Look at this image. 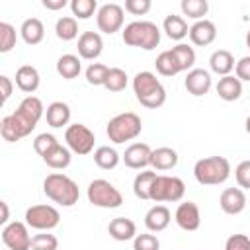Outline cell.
<instances>
[{
  "label": "cell",
  "instance_id": "21",
  "mask_svg": "<svg viewBox=\"0 0 250 250\" xmlns=\"http://www.w3.org/2000/svg\"><path fill=\"white\" fill-rule=\"evenodd\" d=\"M39 82H41V76L37 72L35 66L31 64H21L18 70H16V86L25 92V94H33L37 88H39Z\"/></svg>",
  "mask_w": 250,
  "mask_h": 250
},
{
  "label": "cell",
  "instance_id": "4",
  "mask_svg": "<svg viewBox=\"0 0 250 250\" xmlns=\"http://www.w3.org/2000/svg\"><path fill=\"white\" fill-rule=\"evenodd\" d=\"M123 43L129 47H139L143 51H152L160 43V29L156 23L146 21V20H137L125 25L121 31Z\"/></svg>",
  "mask_w": 250,
  "mask_h": 250
},
{
  "label": "cell",
  "instance_id": "48",
  "mask_svg": "<svg viewBox=\"0 0 250 250\" xmlns=\"http://www.w3.org/2000/svg\"><path fill=\"white\" fill-rule=\"evenodd\" d=\"M66 4H68L66 0H43V6L47 10H62Z\"/></svg>",
  "mask_w": 250,
  "mask_h": 250
},
{
  "label": "cell",
  "instance_id": "23",
  "mask_svg": "<svg viewBox=\"0 0 250 250\" xmlns=\"http://www.w3.org/2000/svg\"><path fill=\"white\" fill-rule=\"evenodd\" d=\"M20 35L27 45H39L45 37V25L39 18H27L20 27Z\"/></svg>",
  "mask_w": 250,
  "mask_h": 250
},
{
  "label": "cell",
  "instance_id": "16",
  "mask_svg": "<svg viewBox=\"0 0 250 250\" xmlns=\"http://www.w3.org/2000/svg\"><path fill=\"white\" fill-rule=\"evenodd\" d=\"M184 86H186V90L191 96H197L199 98V96H205L211 90L213 80H211L209 70H205V68H191L188 72L186 80H184Z\"/></svg>",
  "mask_w": 250,
  "mask_h": 250
},
{
  "label": "cell",
  "instance_id": "13",
  "mask_svg": "<svg viewBox=\"0 0 250 250\" xmlns=\"http://www.w3.org/2000/svg\"><path fill=\"white\" fill-rule=\"evenodd\" d=\"M150 156H152V148L146 143H133L125 148L121 158L125 166L133 170H145L146 166H150Z\"/></svg>",
  "mask_w": 250,
  "mask_h": 250
},
{
  "label": "cell",
  "instance_id": "32",
  "mask_svg": "<svg viewBox=\"0 0 250 250\" xmlns=\"http://www.w3.org/2000/svg\"><path fill=\"white\" fill-rule=\"evenodd\" d=\"M119 160H121V156L113 146L104 145V146H98L94 150V162L102 170H113L119 164Z\"/></svg>",
  "mask_w": 250,
  "mask_h": 250
},
{
  "label": "cell",
  "instance_id": "10",
  "mask_svg": "<svg viewBox=\"0 0 250 250\" xmlns=\"http://www.w3.org/2000/svg\"><path fill=\"white\" fill-rule=\"evenodd\" d=\"M64 141H66V146L70 148V152L84 156L94 150L96 137L84 123H72L64 131Z\"/></svg>",
  "mask_w": 250,
  "mask_h": 250
},
{
  "label": "cell",
  "instance_id": "46",
  "mask_svg": "<svg viewBox=\"0 0 250 250\" xmlns=\"http://www.w3.org/2000/svg\"><path fill=\"white\" fill-rule=\"evenodd\" d=\"M234 72H236V78H238L240 82H242V80L250 82V57H242V59L236 62Z\"/></svg>",
  "mask_w": 250,
  "mask_h": 250
},
{
  "label": "cell",
  "instance_id": "5",
  "mask_svg": "<svg viewBox=\"0 0 250 250\" xmlns=\"http://www.w3.org/2000/svg\"><path fill=\"white\" fill-rule=\"evenodd\" d=\"M193 176L201 186H219L230 176V162L225 156L199 158L193 164Z\"/></svg>",
  "mask_w": 250,
  "mask_h": 250
},
{
  "label": "cell",
  "instance_id": "25",
  "mask_svg": "<svg viewBox=\"0 0 250 250\" xmlns=\"http://www.w3.org/2000/svg\"><path fill=\"white\" fill-rule=\"evenodd\" d=\"M45 117H47V123L51 127H55V129L64 127L70 121V105L66 102H53L47 105Z\"/></svg>",
  "mask_w": 250,
  "mask_h": 250
},
{
  "label": "cell",
  "instance_id": "7",
  "mask_svg": "<svg viewBox=\"0 0 250 250\" xmlns=\"http://www.w3.org/2000/svg\"><path fill=\"white\" fill-rule=\"evenodd\" d=\"M86 195L94 207H102V209H115V207H121V203H123L121 191L111 182L102 180V178L90 182Z\"/></svg>",
  "mask_w": 250,
  "mask_h": 250
},
{
  "label": "cell",
  "instance_id": "41",
  "mask_svg": "<svg viewBox=\"0 0 250 250\" xmlns=\"http://www.w3.org/2000/svg\"><path fill=\"white\" fill-rule=\"evenodd\" d=\"M57 248H59V240L55 234L39 232V234H33L31 238V250H57Z\"/></svg>",
  "mask_w": 250,
  "mask_h": 250
},
{
  "label": "cell",
  "instance_id": "27",
  "mask_svg": "<svg viewBox=\"0 0 250 250\" xmlns=\"http://www.w3.org/2000/svg\"><path fill=\"white\" fill-rule=\"evenodd\" d=\"M156 176L158 174L154 170H143V172H139L135 176V180H133V193L139 199H143V201L150 199V189H152V184H154Z\"/></svg>",
  "mask_w": 250,
  "mask_h": 250
},
{
  "label": "cell",
  "instance_id": "44",
  "mask_svg": "<svg viewBox=\"0 0 250 250\" xmlns=\"http://www.w3.org/2000/svg\"><path fill=\"white\" fill-rule=\"evenodd\" d=\"M225 250H250V236L246 234H230L225 242Z\"/></svg>",
  "mask_w": 250,
  "mask_h": 250
},
{
  "label": "cell",
  "instance_id": "43",
  "mask_svg": "<svg viewBox=\"0 0 250 250\" xmlns=\"http://www.w3.org/2000/svg\"><path fill=\"white\" fill-rule=\"evenodd\" d=\"M234 178L238 188L242 189H250V160H242L236 168H234Z\"/></svg>",
  "mask_w": 250,
  "mask_h": 250
},
{
  "label": "cell",
  "instance_id": "31",
  "mask_svg": "<svg viewBox=\"0 0 250 250\" xmlns=\"http://www.w3.org/2000/svg\"><path fill=\"white\" fill-rule=\"evenodd\" d=\"M170 53H172L180 72H184V70L189 72L193 68V64H195V51H193V47H189L186 43H178L176 47L170 49Z\"/></svg>",
  "mask_w": 250,
  "mask_h": 250
},
{
  "label": "cell",
  "instance_id": "50",
  "mask_svg": "<svg viewBox=\"0 0 250 250\" xmlns=\"http://www.w3.org/2000/svg\"><path fill=\"white\" fill-rule=\"evenodd\" d=\"M246 133H248V135H250V115H248V117H246Z\"/></svg>",
  "mask_w": 250,
  "mask_h": 250
},
{
  "label": "cell",
  "instance_id": "20",
  "mask_svg": "<svg viewBox=\"0 0 250 250\" xmlns=\"http://www.w3.org/2000/svg\"><path fill=\"white\" fill-rule=\"evenodd\" d=\"M107 232L113 240H119V242L133 240L137 236V225L127 217H115V219L109 221Z\"/></svg>",
  "mask_w": 250,
  "mask_h": 250
},
{
  "label": "cell",
  "instance_id": "22",
  "mask_svg": "<svg viewBox=\"0 0 250 250\" xmlns=\"http://www.w3.org/2000/svg\"><path fill=\"white\" fill-rule=\"evenodd\" d=\"M234 66H236L234 57H232V53L227 51V49H217V51H213V55L209 57V68H211L215 74H219V76H229Z\"/></svg>",
  "mask_w": 250,
  "mask_h": 250
},
{
  "label": "cell",
  "instance_id": "47",
  "mask_svg": "<svg viewBox=\"0 0 250 250\" xmlns=\"http://www.w3.org/2000/svg\"><path fill=\"white\" fill-rule=\"evenodd\" d=\"M12 90H14V84H12V80L6 76V74H2L0 76V94H2V105L8 102V98L12 96Z\"/></svg>",
  "mask_w": 250,
  "mask_h": 250
},
{
  "label": "cell",
  "instance_id": "14",
  "mask_svg": "<svg viewBox=\"0 0 250 250\" xmlns=\"http://www.w3.org/2000/svg\"><path fill=\"white\" fill-rule=\"evenodd\" d=\"M174 221L176 225L182 229V230H197L199 225H201V213H199V207L193 203V201H184L178 205L176 213H174Z\"/></svg>",
  "mask_w": 250,
  "mask_h": 250
},
{
  "label": "cell",
  "instance_id": "28",
  "mask_svg": "<svg viewBox=\"0 0 250 250\" xmlns=\"http://www.w3.org/2000/svg\"><path fill=\"white\" fill-rule=\"evenodd\" d=\"M166 35L172 39V41H182L188 33H189V27H188V21L182 18V16H176V14H170L164 18V23H162Z\"/></svg>",
  "mask_w": 250,
  "mask_h": 250
},
{
  "label": "cell",
  "instance_id": "1",
  "mask_svg": "<svg viewBox=\"0 0 250 250\" xmlns=\"http://www.w3.org/2000/svg\"><path fill=\"white\" fill-rule=\"evenodd\" d=\"M45 107L43 102L37 96H27L20 102L18 109L10 115H6L0 123V135L8 143H16L23 137H27L43 117Z\"/></svg>",
  "mask_w": 250,
  "mask_h": 250
},
{
  "label": "cell",
  "instance_id": "26",
  "mask_svg": "<svg viewBox=\"0 0 250 250\" xmlns=\"http://www.w3.org/2000/svg\"><path fill=\"white\" fill-rule=\"evenodd\" d=\"M178 164V152L170 146H160V148H154L152 150V156H150V166L152 170H158V172H164V170H172L176 168Z\"/></svg>",
  "mask_w": 250,
  "mask_h": 250
},
{
  "label": "cell",
  "instance_id": "15",
  "mask_svg": "<svg viewBox=\"0 0 250 250\" xmlns=\"http://www.w3.org/2000/svg\"><path fill=\"white\" fill-rule=\"evenodd\" d=\"M76 49H78L80 59L94 61V59H98V57L102 55V51H104V39H102V35H100L98 31H84V33H80V37H78Z\"/></svg>",
  "mask_w": 250,
  "mask_h": 250
},
{
  "label": "cell",
  "instance_id": "6",
  "mask_svg": "<svg viewBox=\"0 0 250 250\" xmlns=\"http://www.w3.org/2000/svg\"><path fill=\"white\" fill-rule=\"evenodd\" d=\"M141 131H143V121L133 111H125V113L111 117L107 121V127H105L107 139L115 145H123L127 141L137 139L141 135Z\"/></svg>",
  "mask_w": 250,
  "mask_h": 250
},
{
  "label": "cell",
  "instance_id": "17",
  "mask_svg": "<svg viewBox=\"0 0 250 250\" xmlns=\"http://www.w3.org/2000/svg\"><path fill=\"white\" fill-rule=\"evenodd\" d=\"M219 205H221L223 213L238 215L246 207V195H244V191L240 188H225L221 197H219Z\"/></svg>",
  "mask_w": 250,
  "mask_h": 250
},
{
  "label": "cell",
  "instance_id": "19",
  "mask_svg": "<svg viewBox=\"0 0 250 250\" xmlns=\"http://www.w3.org/2000/svg\"><path fill=\"white\" fill-rule=\"evenodd\" d=\"M172 221V213L166 205H154L145 215V227L150 232H162Z\"/></svg>",
  "mask_w": 250,
  "mask_h": 250
},
{
  "label": "cell",
  "instance_id": "45",
  "mask_svg": "<svg viewBox=\"0 0 250 250\" xmlns=\"http://www.w3.org/2000/svg\"><path fill=\"white\" fill-rule=\"evenodd\" d=\"M150 0H127L125 2V12L133 16H145L150 10Z\"/></svg>",
  "mask_w": 250,
  "mask_h": 250
},
{
  "label": "cell",
  "instance_id": "24",
  "mask_svg": "<svg viewBox=\"0 0 250 250\" xmlns=\"http://www.w3.org/2000/svg\"><path fill=\"white\" fill-rule=\"evenodd\" d=\"M215 90H217V94H219L221 100H225V102H236L242 96V82L236 76L229 74V76L219 78Z\"/></svg>",
  "mask_w": 250,
  "mask_h": 250
},
{
  "label": "cell",
  "instance_id": "12",
  "mask_svg": "<svg viewBox=\"0 0 250 250\" xmlns=\"http://www.w3.org/2000/svg\"><path fill=\"white\" fill-rule=\"evenodd\" d=\"M31 238L25 223L12 221L2 229V242L10 250H31Z\"/></svg>",
  "mask_w": 250,
  "mask_h": 250
},
{
  "label": "cell",
  "instance_id": "11",
  "mask_svg": "<svg viewBox=\"0 0 250 250\" xmlns=\"http://www.w3.org/2000/svg\"><path fill=\"white\" fill-rule=\"evenodd\" d=\"M123 8L119 4H104L100 6V10L96 12V23H98V29L102 33H107V35H113L117 33L121 27H123Z\"/></svg>",
  "mask_w": 250,
  "mask_h": 250
},
{
  "label": "cell",
  "instance_id": "18",
  "mask_svg": "<svg viewBox=\"0 0 250 250\" xmlns=\"http://www.w3.org/2000/svg\"><path fill=\"white\" fill-rule=\"evenodd\" d=\"M189 41L197 47H207L217 39V27L211 20H199L189 27Z\"/></svg>",
  "mask_w": 250,
  "mask_h": 250
},
{
  "label": "cell",
  "instance_id": "37",
  "mask_svg": "<svg viewBox=\"0 0 250 250\" xmlns=\"http://www.w3.org/2000/svg\"><path fill=\"white\" fill-rule=\"evenodd\" d=\"M68 6L72 10V16L78 20H88L94 16V12L100 10L96 0H72Z\"/></svg>",
  "mask_w": 250,
  "mask_h": 250
},
{
  "label": "cell",
  "instance_id": "42",
  "mask_svg": "<svg viewBox=\"0 0 250 250\" xmlns=\"http://www.w3.org/2000/svg\"><path fill=\"white\" fill-rule=\"evenodd\" d=\"M133 250H160V240L150 232L137 234L133 238Z\"/></svg>",
  "mask_w": 250,
  "mask_h": 250
},
{
  "label": "cell",
  "instance_id": "8",
  "mask_svg": "<svg viewBox=\"0 0 250 250\" xmlns=\"http://www.w3.org/2000/svg\"><path fill=\"white\" fill-rule=\"evenodd\" d=\"M184 193H186V184L180 178L158 174L154 184H152V189H150V201L176 203V201H180L184 197Z\"/></svg>",
  "mask_w": 250,
  "mask_h": 250
},
{
  "label": "cell",
  "instance_id": "2",
  "mask_svg": "<svg viewBox=\"0 0 250 250\" xmlns=\"http://www.w3.org/2000/svg\"><path fill=\"white\" fill-rule=\"evenodd\" d=\"M133 92L137 102L148 109H158L166 102V90L162 82L150 70H141L133 78Z\"/></svg>",
  "mask_w": 250,
  "mask_h": 250
},
{
  "label": "cell",
  "instance_id": "39",
  "mask_svg": "<svg viewBox=\"0 0 250 250\" xmlns=\"http://www.w3.org/2000/svg\"><path fill=\"white\" fill-rule=\"evenodd\" d=\"M16 27L8 21H0V53H10L16 47Z\"/></svg>",
  "mask_w": 250,
  "mask_h": 250
},
{
  "label": "cell",
  "instance_id": "38",
  "mask_svg": "<svg viewBox=\"0 0 250 250\" xmlns=\"http://www.w3.org/2000/svg\"><path fill=\"white\" fill-rule=\"evenodd\" d=\"M109 74V66L102 64V62H92L86 68V82L90 86H104Z\"/></svg>",
  "mask_w": 250,
  "mask_h": 250
},
{
  "label": "cell",
  "instance_id": "3",
  "mask_svg": "<svg viewBox=\"0 0 250 250\" xmlns=\"http://www.w3.org/2000/svg\"><path fill=\"white\" fill-rule=\"evenodd\" d=\"M43 193L53 203H59L62 207H72L74 203H78L80 197V189L76 182L61 172H53L43 180Z\"/></svg>",
  "mask_w": 250,
  "mask_h": 250
},
{
  "label": "cell",
  "instance_id": "29",
  "mask_svg": "<svg viewBox=\"0 0 250 250\" xmlns=\"http://www.w3.org/2000/svg\"><path fill=\"white\" fill-rule=\"evenodd\" d=\"M70 160H72L70 148H68V146H62L61 143H59L53 150H49V152L43 156V162H45L49 168H53V170H64V168H68Z\"/></svg>",
  "mask_w": 250,
  "mask_h": 250
},
{
  "label": "cell",
  "instance_id": "9",
  "mask_svg": "<svg viewBox=\"0 0 250 250\" xmlns=\"http://www.w3.org/2000/svg\"><path fill=\"white\" fill-rule=\"evenodd\" d=\"M59 223H61V213L53 205H47V203L31 205L25 211V225L39 232H49Z\"/></svg>",
  "mask_w": 250,
  "mask_h": 250
},
{
  "label": "cell",
  "instance_id": "34",
  "mask_svg": "<svg viewBox=\"0 0 250 250\" xmlns=\"http://www.w3.org/2000/svg\"><path fill=\"white\" fill-rule=\"evenodd\" d=\"M180 8H182V14L184 16L199 21V20H205L203 16L207 14L209 4H207V0H182Z\"/></svg>",
  "mask_w": 250,
  "mask_h": 250
},
{
  "label": "cell",
  "instance_id": "40",
  "mask_svg": "<svg viewBox=\"0 0 250 250\" xmlns=\"http://www.w3.org/2000/svg\"><path fill=\"white\" fill-rule=\"evenodd\" d=\"M59 145V141H57V137L53 135V133H41V135H37L35 139H33V150L43 158L49 150H53L55 146Z\"/></svg>",
  "mask_w": 250,
  "mask_h": 250
},
{
  "label": "cell",
  "instance_id": "35",
  "mask_svg": "<svg viewBox=\"0 0 250 250\" xmlns=\"http://www.w3.org/2000/svg\"><path fill=\"white\" fill-rule=\"evenodd\" d=\"M154 66H156V72L162 74V76H176V74L180 72V68H178V64H176V61H174L170 49H168V51H162V53L156 57Z\"/></svg>",
  "mask_w": 250,
  "mask_h": 250
},
{
  "label": "cell",
  "instance_id": "51",
  "mask_svg": "<svg viewBox=\"0 0 250 250\" xmlns=\"http://www.w3.org/2000/svg\"><path fill=\"white\" fill-rule=\"evenodd\" d=\"M246 45H248V49H250V29H248V33H246Z\"/></svg>",
  "mask_w": 250,
  "mask_h": 250
},
{
  "label": "cell",
  "instance_id": "36",
  "mask_svg": "<svg viewBox=\"0 0 250 250\" xmlns=\"http://www.w3.org/2000/svg\"><path fill=\"white\" fill-rule=\"evenodd\" d=\"M127 82H129V76L123 68H109V74H107V80L104 84V88H107L109 92H121L127 88Z\"/></svg>",
  "mask_w": 250,
  "mask_h": 250
},
{
  "label": "cell",
  "instance_id": "30",
  "mask_svg": "<svg viewBox=\"0 0 250 250\" xmlns=\"http://www.w3.org/2000/svg\"><path fill=\"white\" fill-rule=\"evenodd\" d=\"M80 70H82V62H80V59H78L76 55L66 53V55H61V57H59V61H57V72H59V76H62L64 80L76 78V76L80 74Z\"/></svg>",
  "mask_w": 250,
  "mask_h": 250
},
{
  "label": "cell",
  "instance_id": "33",
  "mask_svg": "<svg viewBox=\"0 0 250 250\" xmlns=\"http://www.w3.org/2000/svg\"><path fill=\"white\" fill-rule=\"evenodd\" d=\"M55 33L61 41H72L78 37V21L72 16H62L55 23Z\"/></svg>",
  "mask_w": 250,
  "mask_h": 250
},
{
  "label": "cell",
  "instance_id": "49",
  "mask_svg": "<svg viewBox=\"0 0 250 250\" xmlns=\"http://www.w3.org/2000/svg\"><path fill=\"white\" fill-rule=\"evenodd\" d=\"M0 207H2V219H0V223L6 227L8 225V219H10V211H8V203L6 201H0Z\"/></svg>",
  "mask_w": 250,
  "mask_h": 250
}]
</instances>
